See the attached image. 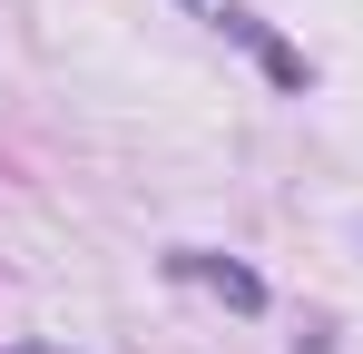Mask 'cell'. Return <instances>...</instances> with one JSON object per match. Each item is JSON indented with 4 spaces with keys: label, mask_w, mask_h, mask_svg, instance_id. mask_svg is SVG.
I'll return each instance as SVG.
<instances>
[{
    "label": "cell",
    "mask_w": 363,
    "mask_h": 354,
    "mask_svg": "<svg viewBox=\"0 0 363 354\" xmlns=\"http://www.w3.org/2000/svg\"><path fill=\"white\" fill-rule=\"evenodd\" d=\"M30 354H40V345H30Z\"/></svg>",
    "instance_id": "7a4b0ae2"
},
{
    "label": "cell",
    "mask_w": 363,
    "mask_h": 354,
    "mask_svg": "<svg viewBox=\"0 0 363 354\" xmlns=\"http://www.w3.org/2000/svg\"><path fill=\"white\" fill-rule=\"evenodd\" d=\"M177 276H206V286H226V295H236V305H245V315L265 305V286H255L245 266H226V256H196V246H186V256H177Z\"/></svg>",
    "instance_id": "6da1fadb"
}]
</instances>
